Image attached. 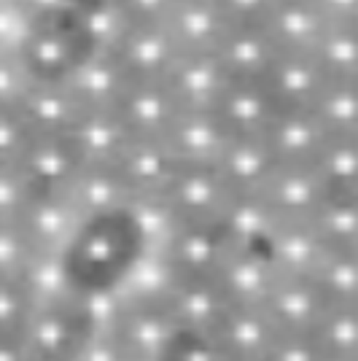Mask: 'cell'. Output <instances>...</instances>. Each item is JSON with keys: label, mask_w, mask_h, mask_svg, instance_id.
Masks as SVG:
<instances>
[{"label": "cell", "mask_w": 358, "mask_h": 361, "mask_svg": "<svg viewBox=\"0 0 358 361\" xmlns=\"http://www.w3.org/2000/svg\"><path fill=\"white\" fill-rule=\"evenodd\" d=\"M180 106L162 81H130L113 114L132 137H159L162 140L170 121Z\"/></svg>", "instance_id": "9"}, {"label": "cell", "mask_w": 358, "mask_h": 361, "mask_svg": "<svg viewBox=\"0 0 358 361\" xmlns=\"http://www.w3.org/2000/svg\"><path fill=\"white\" fill-rule=\"evenodd\" d=\"M213 54L229 81H261L278 49L259 25H229Z\"/></svg>", "instance_id": "12"}, {"label": "cell", "mask_w": 358, "mask_h": 361, "mask_svg": "<svg viewBox=\"0 0 358 361\" xmlns=\"http://www.w3.org/2000/svg\"><path fill=\"white\" fill-rule=\"evenodd\" d=\"M326 25L310 0H275L259 27L280 54H307Z\"/></svg>", "instance_id": "13"}, {"label": "cell", "mask_w": 358, "mask_h": 361, "mask_svg": "<svg viewBox=\"0 0 358 361\" xmlns=\"http://www.w3.org/2000/svg\"><path fill=\"white\" fill-rule=\"evenodd\" d=\"M111 54L119 60L124 73L132 81H162L173 60L178 57V49L164 25L130 22Z\"/></svg>", "instance_id": "3"}, {"label": "cell", "mask_w": 358, "mask_h": 361, "mask_svg": "<svg viewBox=\"0 0 358 361\" xmlns=\"http://www.w3.org/2000/svg\"><path fill=\"white\" fill-rule=\"evenodd\" d=\"M30 14L38 22H51V19H70L87 0H22Z\"/></svg>", "instance_id": "27"}, {"label": "cell", "mask_w": 358, "mask_h": 361, "mask_svg": "<svg viewBox=\"0 0 358 361\" xmlns=\"http://www.w3.org/2000/svg\"><path fill=\"white\" fill-rule=\"evenodd\" d=\"M323 137L326 133L307 108H280V114L264 133V143L278 165H310Z\"/></svg>", "instance_id": "15"}, {"label": "cell", "mask_w": 358, "mask_h": 361, "mask_svg": "<svg viewBox=\"0 0 358 361\" xmlns=\"http://www.w3.org/2000/svg\"><path fill=\"white\" fill-rule=\"evenodd\" d=\"M226 81L229 78L216 60V54H178L162 78V84L180 108H205V111H213Z\"/></svg>", "instance_id": "10"}, {"label": "cell", "mask_w": 358, "mask_h": 361, "mask_svg": "<svg viewBox=\"0 0 358 361\" xmlns=\"http://www.w3.org/2000/svg\"><path fill=\"white\" fill-rule=\"evenodd\" d=\"M307 54L313 57L318 71L326 75V78L356 81V71H358L356 25H326Z\"/></svg>", "instance_id": "20"}, {"label": "cell", "mask_w": 358, "mask_h": 361, "mask_svg": "<svg viewBox=\"0 0 358 361\" xmlns=\"http://www.w3.org/2000/svg\"><path fill=\"white\" fill-rule=\"evenodd\" d=\"M81 165L84 162L75 154L68 135H30L16 162L22 176L32 186V192H62V195L75 178V173L81 170Z\"/></svg>", "instance_id": "6"}, {"label": "cell", "mask_w": 358, "mask_h": 361, "mask_svg": "<svg viewBox=\"0 0 358 361\" xmlns=\"http://www.w3.org/2000/svg\"><path fill=\"white\" fill-rule=\"evenodd\" d=\"M226 127L213 111L205 108H180L164 133V146L178 162H208L216 165L218 154L229 140Z\"/></svg>", "instance_id": "7"}, {"label": "cell", "mask_w": 358, "mask_h": 361, "mask_svg": "<svg viewBox=\"0 0 358 361\" xmlns=\"http://www.w3.org/2000/svg\"><path fill=\"white\" fill-rule=\"evenodd\" d=\"M213 114L232 137H264L280 106L261 81H226Z\"/></svg>", "instance_id": "4"}, {"label": "cell", "mask_w": 358, "mask_h": 361, "mask_svg": "<svg viewBox=\"0 0 358 361\" xmlns=\"http://www.w3.org/2000/svg\"><path fill=\"white\" fill-rule=\"evenodd\" d=\"M162 25L178 54H213L232 22L216 0H175Z\"/></svg>", "instance_id": "5"}, {"label": "cell", "mask_w": 358, "mask_h": 361, "mask_svg": "<svg viewBox=\"0 0 358 361\" xmlns=\"http://www.w3.org/2000/svg\"><path fill=\"white\" fill-rule=\"evenodd\" d=\"M275 0H216L232 25H261Z\"/></svg>", "instance_id": "25"}, {"label": "cell", "mask_w": 358, "mask_h": 361, "mask_svg": "<svg viewBox=\"0 0 358 361\" xmlns=\"http://www.w3.org/2000/svg\"><path fill=\"white\" fill-rule=\"evenodd\" d=\"M307 111L321 124L326 135H356L358 130V97L356 81L326 78Z\"/></svg>", "instance_id": "19"}, {"label": "cell", "mask_w": 358, "mask_h": 361, "mask_svg": "<svg viewBox=\"0 0 358 361\" xmlns=\"http://www.w3.org/2000/svg\"><path fill=\"white\" fill-rule=\"evenodd\" d=\"M84 51L90 49L81 32L75 30V22L70 16V19L38 22L19 57L32 81H62Z\"/></svg>", "instance_id": "1"}, {"label": "cell", "mask_w": 358, "mask_h": 361, "mask_svg": "<svg viewBox=\"0 0 358 361\" xmlns=\"http://www.w3.org/2000/svg\"><path fill=\"white\" fill-rule=\"evenodd\" d=\"M38 19L22 0H0V54H22Z\"/></svg>", "instance_id": "22"}, {"label": "cell", "mask_w": 358, "mask_h": 361, "mask_svg": "<svg viewBox=\"0 0 358 361\" xmlns=\"http://www.w3.org/2000/svg\"><path fill=\"white\" fill-rule=\"evenodd\" d=\"M175 162L178 159L170 154L164 140L130 135L119 157L113 159V170L132 195H159Z\"/></svg>", "instance_id": "11"}, {"label": "cell", "mask_w": 358, "mask_h": 361, "mask_svg": "<svg viewBox=\"0 0 358 361\" xmlns=\"http://www.w3.org/2000/svg\"><path fill=\"white\" fill-rule=\"evenodd\" d=\"M310 170L328 195H356V135H326Z\"/></svg>", "instance_id": "18"}, {"label": "cell", "mask_w": 358, "mask_h": 361, "mask_svg": "<svg viewBox=\"0 0 358 361\" xmlns=\"http://www.w3.org/2000/svg\"><path fill=\"white\" fill-rule=\"evenodd\" d=\"M73 22L87 49L94 51H111L121 38V32L130 27V19L116 0H87L75 11Z\"/></svg>", "instance_id": "21"}, {"label": "cell", "mask_w": 358, "mask_h": 361, "mask_svg": "<svg viewBox=\"0 0 358 361\" xmlns=\"http://www.w3.org/2000/svg\"><path fill=\"white\" fill-rule=\"evenodd\" d=\"M328 25H356L358 0H310Z\"/></svg>", "instance_id": "28"}, {"label": "cell", "mask_w": 358, "mask_h": 361, "mask_svg": "<svg viewBox=\"0 0 358 361\" xmlns=\"http://www.w3.org/2000/svg\"><path fill=\"white\" fill-rule=\"evenodd\" d=\"M30 135H70L81 116V106L62 81H30L14 108Z\"/></svg>", "instance_id": "8"}, {"label": "cell", "mask_w": 358, "mask_h": 361, "mask_svg": "<svg viewBox=\"0 0 358 361\" xmlns=\"http://www.w3.org/2000/svg\"><path fill=\"white\" fill-rule=\"evenodd\" d=\"M32 78L27 75L22 57L0 54V108H16Z\"/></svg>", "instance_id": "24"}, {"label": "cell", "mask_w": 358, "mask_h": 361, "mask_svg": "<svg viewBox=\"0 0 358 361\" xmlns=\"http://www.w3.org/2000/svg\"><path fill=\"white\" fill-rule=\"evenodd\" d=\"M323 81L326 75L318 71L310 54H280V51L261 78V84L280 108H307L318 90L323 87Z\"/></svg>", "instance_id": "16"}, {"label": "cell", "mask_w": 358, "mask_h": 361, "mask_svg": "<svg viewBox=\"0 0 358 361\" xmlns=\"http://www.w3.org/2000/svg\"><path fill=\"white\" fill-rule=\"evenodd\" d=\"M30 140V130L14 108H0V165H16Z\"/></svg>", "instance_id": "23"}, {"label": "cell", "mask_w": 358, "mask_h": 361, "mask_svg": "<svg viewBox=\"0 0 358 361\" xmlns=\"http://www.w3.org/2000/svg\"><path fill=\"white\" fill-rule=\"evenodd\" d=\"M68 137L84 165H113L130 133L113 111H81Z\"/></svg>", "instance_id": "17"}, {"label": "cell", "mask_w": 358, "mask_h": 361, "mask_svg": "<svg viewBox=\"0 0 358 361\" xmlns=\"http://www.w3.org/2000/svg\"><path fill=\"white\" fill-rule=\"evenodd\" d=\"M119 8L127 14L130 22H143V25H162L164 16L170 14L175 0H116Z\"/></svg>", "instance_id": "26"}, {"label": "cell", "mask_w": 358, "mask_h": 361, "mask_svg": "<svg viewBox=\"0 0 358 361\" xmlns=\"http://www.w3.org/2000/svg\"><path fill=\"white\" fill-rule=\"evenodd\" d=\"M130 75L111 51H84L68 71L62 84L75 97L81 111H113L130 87Z\"/></svg>", "instance_id": "2"}, {"label": "cell", "mask_w": 358, "mask_h": 361, "mask_svg": "<svg viewBox=\"0 0 358 361\" xmlns=\"http://www.w3.org/2000/svg\"><path fill=\"white\" fill-rule=\"evenodd\" d=\"M275 167L278 159L272 157L264 137H229L216 159V170L221 173L232 195L261 192Z\"/></svg>", "instance_id": "14"}]
</instances>
